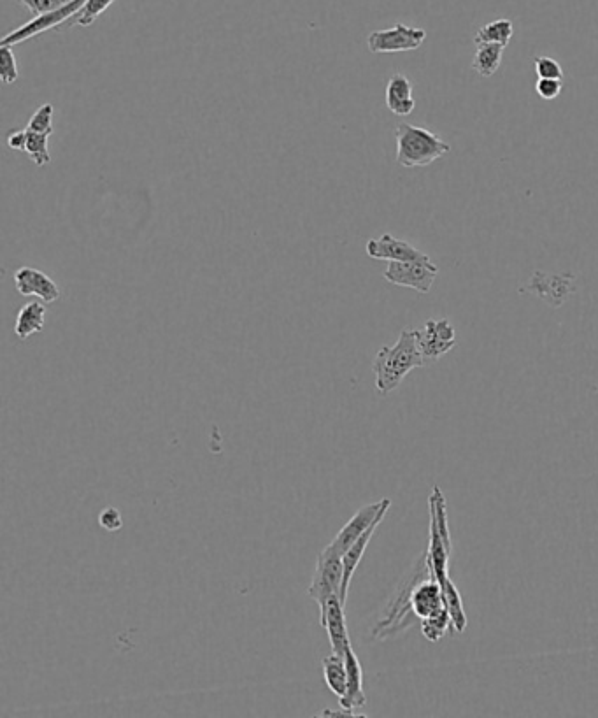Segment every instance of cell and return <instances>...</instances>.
<instances>
[{
  "instance_id": "6da1fadb",
  "label": "cell",
  "mask_w": 598,
  "mask_h": 718,
  "mask_svg": "<svg viewBox=\"0 0 598 718\" xmlns=\"http://www.w3.org/2000/svg\"><path fill=\"white\" fill-rule=\"evenodd\" d=\"M425 364L427 360L421 355L416 331L404 329L400 332L397 343L393 346H383L372 362L379 394H390L395 388H399L407 374Z\"/></svg>"
},
{
  "instance_id": "7a4b0ae2",
  "label": "cell",
  "mask_w": 598,
  "mask_h": 718,
  "mask_svg": "<svg viewBox=\"0 0 598 718\" xmlns=\"http://www.w3.org/2000/svg\"><path fill=\"white\" fill-rule=\"evenodd\" d=\"M428 511H430V529H428V550L425 553L430 575L434 576L441 587L449 580V555L453 550L451 532L448 524V508L446 499L439 487H434L428 497Z\"/></svg>"
},
{
  "instance_id": "3957f363",
  "label": "cell",
  "mask_w": 598,
  "mask_h": 718,
  "mask_svg": "<svg viewBox=\"0 0 598 718\" xmlns=\"http://www.w3.org/2000/svg\"><path fill=\"white\" fill-rule=\"evenodd\" d=\"M395 139H397V162L407 169L430 166L435 160L448 155L451 151V144L442 141L434 132L411 123L397 125Z\"/></svg>"
},
{
  "instance_id": "277c9868",
  "label": "cell",
  "mask_w": 598,
  "mask_h": 718,
  "mask_svg": "<svg viewBox=\"0 0 598 718\" xmlns=\"http://www.w3.org/2000/svg\"><path fill=\"white\" fill-rule=\"evenodd\" d=\"M342 578L344 568L341 555L323 548V552L318 555L313 582L309 585L307 594L318 604L327 603L330 597L341 596Z\"/></svg>"
},
{
  "instance_id": "5b68a950",
  "label": "cell",
  "mask_w": 598,
  "mask_h": 718,
  "mask_svg": "<svg viewBox=\"0 0 598 718\" xmlns=\"http://www.w3.org/2000/svg\"><path fill=\"white\" fill-rule=\"evenodd\" d=\"M86 0H71L69 4H65L62 8L53 9L43 15L34 16L30 22L25 23L22 27L9 32L8 36L2 39V46H16L23 43L27 39L39 36L46 30L58 29L71 20L72 16L78 15L79 9L85 6Z\"/></svg>"
},
{
  "instance_id": "8992f818",
  "label": "cell",
  "mask_w": 598,
  "mask_h": 718,
  "mask_svg": "<svg viewBox=\"0 0 598 718\" xmlns=\"http://www.w3.org/2000/svg\"><path fill=\"white\" fill-rule=\"evenodd\" d=\"M427 39V30L397 23L392 29L374 30L367 37L371 53H402L418 50Z\"/></svg>"
},
{
  "instance_id": "52a82bcc",
  "label": "cell",
  "mask_w": 598,
  "mask_h": 718,
  "mask_svg": "<svg viewBox=\"0 0 598 718\" xmlns=\"http://www.w3.org/2000/svg\"><path fill=\"white\" fill-rule=\"evenodd\" d=\"M390 506H392V501L383 499L379 503L367 504L362 510L356 511L348 524L344 525L339 534L335 536L334 541L327 546L328 550L342 557L344 553L348 552L349 546L353 545L356 539L360 538L376 520L386 517Z\"/></svg>"
},
{
  "instance_id": "ba28073f",
  "label": "cell",
  "mask_w": 598,
  "mask_h": 718,
  "mask_svg": "<svg viewBox=\"0 0 598 718\" xmlns=\"http://www.w3.org/2000/svg\"><path fill=\"white\" fill-rule=\"evenodd\" d=\"M437 274L439 267L432 262H390L383 278L397 287L413 288L420 294H428Z\"/></svg>"
},
{
  "instance_id": "9c48e42d",
  "label": "cell",
  "mask_w": 598,
  "mask_h": 718,
  "mask_svg": "<svg viewBox=\"0 0 598 718\" xmlns=\"http://www.w3.org/2000/svg\"><path fill=\"white\" fill-rule=\"evenodd\" d=\"M421 355L427 362L439 360L456 346V329L448 318L427 320L423 329L416 331Z\"/></svg>"
},
{
  "instance_id": "30bf717a",
  "label": "cell",
  "mask_w": 598,
  "mask_h": 718,
  "mask_svg": "<svg viewBox=\"0 0 598 718\" xmlns=\"http://www.w3.org/2000/svg\"><path fill=\"white\" fill-rule=\"evenodd\" d=\"M344 601L341 596H332L327 603L320 604V624L327 631L330 647L334 654L344 657L351 647L349 640L346 615H344Z\"/></svg>"
},
{
  "instance_id": "8fae6325",
  "label": "cell",
  "mask_w": 598,
  "mask_h": 718,
  "mask_svg": "<svg viewBox=\"0 0 598 718\" xmlns=\"http://www.w3.org/2000/svg\"><path fill=\"white\" fill-rule=\"evenodd\" d=\"M365 252L374 260L388 262H432L427 253L416 250L407 241L397 239L392 234H383L379 239H369Z\"/></svg>"
},
{
  "instance_id": "7c38bea8",
  "label": "cell",
  "mask_w": 598,
  "mask_h": 718,
  "mask_svg": "<svg viewBox=\"0 0 598 718\" xmlns=\"http://www.w3.org/2000/svg\"><path fill=\"white\" fill-rule=\"evenodd\" d=\"M409 606L414 617L425 620L434 617L437 613L446 610V599L442 592L441 583L435 580L434 576H428V580L414 583L409 589Z\"/></svg>"
},
{
  "instance_id": "4fadbf2b",
  "label": "cell",
  "mask_w": 598,
  "mask_h": 718,
  "mask_svg": "<svg viewBox=\"0 0 598 718\" xmlns=\"http://www.w3.org/2000/svg\"><path fill=\"white\" fill-rule=\"evenodd\" d=\"M15 287L23 297L36 295L44 304H51L60 299V288L57 283L51 280L48 274L34 267H22L16 271Z\"/></svg>"
},
{
  "instance_id": "5bb4252c",
  "label": "cell",
  "mask_w": 598,
  "mask_h": 718,
  "mask_svg": "<svg viewBox=\"0 0 598 718\" xmlns=\"http://www.w3.org/2000/svg\"><path fill=\"white\" fill-rule=\"evenodd\" d=\"M346 669H348V689L346 694L339 699L342 710L355 711L367 704V697L364 692V669L356 657L355 650L349 648L344 654Z\"/></svg>"
},
{
  "instance_id": "9a60e30c",
  "label": "cell",
  "mask_w": 598,
  "mask_h": 718,
  "mask_svg": "<svg viewBox=\"0 0 598 718\" xmlns=\"http://www.w3.org/2000/svg\"><path fill=\"white\" fill-rule=\"evenodd\" d=\"M572 280L574 276L563 274L560 280L556 281V276H546V274L535 273L534 278L528 283L527 292L544 297V301H548L551 306H562L567 301V295L572 292Z\"/></svg>"
},
{
  "instance_id": "2e32d148",
  "label": "cell",
  "mask_w": 598,
  "mask_h": 718,
  "mask_svg": "<svg viewBox=\"0 0 598 718\" xmlns=\"http://www.w3.org/2000/svg\"><path fill=\"white\" fill-rule=\"evenodd\" d=\"M386 106L393 115L409 116L416 108L413 83L404 74H393L386 85Z\"/></svg>"
},
{
  "instance_id": "e0dca14e",
  "label": "cell",
  "mask_w": 598,
  "mask_h": 718,
  "mask_svg": "<svg viewBox=\"0 0 598 718\" xmlns=\"http://www.w3.org/2000/svg\"><path fill=\"white\" fill-rule=\"evenodd\" d=\"M381 522H383V518L376 520L360 538L356 539L353 545L349 546L348 552L342 555L344 578H342L341 599L344 603H346V599H348L349 585H351V580H353V576H355V571L358 569V566H360L362 559H364L365 550H367V546L371 543L372 536H374V532H376V529L381 525Z\"/></svg>"
},
{
  "instance_id": "ac0fdd59",
  "label": "cell",
  "mask_w": 598,
  "mask_h": 718,
  "mask_svg": "<svg viewBox=\"0 0 598 718\" xmlns=\"http://www.w3.org/2000/svg\"><path fill=\"white\" fill-rule=\"evenodd\" d=\"M46 306L43 301L25 304L16 316L15 334L20 339H29L37 332H43Z\"/></svg>"
},
{
  "instance_id": "d6986e66",
  "label": "cell",
  "mask_w": 598,
  "mask_h": 718,
  "mask_svg": "<svg viewBox=\"0 0 598 718\" xmlns=\"http://www.w3.org/2000/svg\"><path fill=\"white\" fill-rule=\"evenodd\" d=\"M323 676L328 689L334 696L341 699L348 689V669H346V661L339 654L328 655L323 659Z\"/></svg>"
},
{
  "instance_id": "ffe728a7",
  "label": "cell",
  "mask_w": 598,
  "mask_h": 718,
  "mask_svg": "<svg viewBox=\"0 0 598 718\" xmlns=\"http://www.w3.org/2000/svg\"><path fill=\"white\" fill-rule=\"evenodd\" d=\"M506 46L502 44H477L476 55L472 60V69L481 78H492L499 71Z\"/></svg>"
},
{
  "instance_id": "44dd1931",
  "label": "cell",
  "mask_w": 598,
  "mask_h": 718,
  "mask_svg": "<svg viewBox=\"0 0 598 718\" xmlns=\"http://www.w3.org/2000/svg\"><path fill=\"white\" fill-rule=\"evenodd\" d=\"M514 36V25L507 18H500L495 22L486 23L485 27L477 30L474 44H502L506 46Z\"/></svg>"
},
{
  "instance_id": "7402d4cb",
  "label": "cell",
  "mask_w": 598,
  "mask_h": 718,
  "mask_svg": "<svg viewBox=\"0 0 598 718\" xmlns=\"http://www.w3.org/2000/svg\"><path fill=\"white\" fill-rule=\"evenodd\" d=\"M442 592H444L446 608H448L449 617H451V631L462 634L467 629V615H465V608H463L460 590L456 589L455 583L451 582V578H449L446 585L442 587Z\"/></svg>"
},
{
  "instance_id": "603a6c76",
  "label": "cell",
  "mask_w": 598,
  "mask_h": 718,
  "mask_svg": "<svg viewBox=\"0 0 598 718\" xmlns=\"http://www.w3.org/2000/svg\"><path fill=\"white\" fill-rule=\"evenodd\" d=\"M27 130V143H25V153H29L32 162L36 166H48L51 162L50 150H48V139L51 134H43V132H34Z\"/></svg>"
},
{
  "instance_id": "cb8c5ba5",
  "label": "cell",
  "mask_w": 598,
  "mask_h": 718,
  "mask_svg": "<svg viewBox=\"0 0 598 718\" xmlns=\"http://www.w3.org/2000/svg\"><path fill=\"white\" fill-rule=\"evenodd\" d=\"M451 631V617H449L448 608L437 613L434 617L421 620V634L425 640L430 643H437L446 636V632Z\"/></svg>"
},
{
  "instance_id": "d4e9b609",
  "label": "cell",
  "mask_w": 598,
  "mask_h": 718,
  "mask_svg": "<svg viewBox=\"0 0 598 718\" xmlns=\"http://www.w3.org/2000/svg\"><path fill=\"white\" fill-rule=\"evenodd\" d=\"M113 2L116 0H86L85 6L79 9L78 15L72 16L71 20L67 22V27H72V25L90 27Z\"/></svg>"
},
{
  "instance_id": "484cf974",
  "label": "cell",
  "mask_w": 598,
  "mask_h": 718,
  "mask_svg": "<svg viewBox=\"0 0 598 718\" xmlns=\"http://www.w3.org/2000/svg\"><path fill=\"white\" fill-rule=\"evenodd\" d=\"M18 65H16L15 51L11 46L0 48V79L4 85H11L18 79Z\"/></svg>"
},
{
  "instance_id": "4316f807",
  "label": "cell",
  "mask_w": 598,
  "mask_h": 718,
  "mask_svg": "<svg viewBox=\"0 0 598 718\" xmlns=\"http://www.w3.org/2000/svg\"><path fill=\"white\" fill-rule=\"evenodd\" d=\"M53 115H55L53 106L44 104L32 115L27 129L34 130V132H43V134H53Z\"/></svg>"
},
{
  "instance_id": "83f0119b",
  "label": "cell",
  "mask_w": 598,
  "mask_h": 718,
  "mask_svg": "<svg viewBox=\"0 0 598 718\" xmlns=\"http://www.w3.org/2000/svg\"><path fill=\"white\" fill-rule=\"evenodd\" d=\"M535 74L539 79H562L563 81V69L562 65L558 64V60L551 57H537L535 58Z\"/></svg>"
},
{
  "instance_id": "f1b7e54d",
  "label": "cell",
  "mask_w": 598,
  "mask_h": 718,
  "mask_svg": "<svg viewBox=\"0 0 598 718\" xmlns=\"http://www.w3.org/2000/svg\"><path fill=\"white\" fill-rule=\"evenodd\" d=\"M562 79H537L535 92L544 101H555L562 94Z\"/></svg>"
},
{
  "instance_id": "f546056e",
  "label": "cell",
  "mask_w": 598,
  "mask_h": 718,
  "mask_svg": "<svg viewBox=\"0 0 598 718\" xmlns=\"http://www.w3.org/2000/svg\"><path fill=\"white\" fill-rule=\"evenodd\" d=\"M22 6L29 9L34 16L43 15L53 9L62 8L65 4H69L71 0H18Z\"/></svg>"
},
{
  "instance_id": "4dcf8cb0",
  "label": "cell",
  "mask_w": 598,
  "mask_h": 718,
  "mask_svg": "<svg viewBox=\"0 0 598 718\" xmlns=\"http://www.w3.org/2000/svg\"><path fill=\"white\" fill-rule=\"evenodd\" d=\"M99 524L104 531H120L123 527L122 513L116 510V508H113V506H109V508H106V510L100 513Z\"/></svg>"
},
{
  "instance_id": "1f68e13d",
  "label": "cell",
  "mask_w": 598,
  "mask_h": 718,
  "mask_svg": "<svg viewBox=\"0 0 598 718\" xmlns=\"http://www.w3.org/2000/svg\"><path fill=\"white\" fill-rule=\"evenodd\" d=\"M27 143V130H11L8 136V146L11 150L25 151Z\"/></svg>"
}]
</instances>
